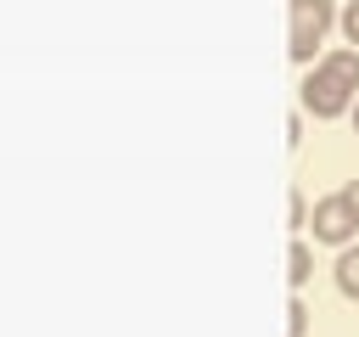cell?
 <instances>
[{"mask_svg":"<svg viewBox=\"0 0 359 337\" xmlns=\"http://www.w3.org/2000/svg\"><path fill=\"white\" fill-rule=\"evenodd\" d=\"M348 118H353V135H359V101H353V112H348Z\"/></svg>","mask_w":359,"mask_h":337,"instance_id":"7c38bea8","label":"cell"},{"mask_svg":"<svg viewBox=\"0 0 359 337\" xmlns=\"http://www.w3.org/2000/svg\"><path fill=\"white\" fill-rule=\"evenodd\" d=\"M286 331H292V337H309V303H303V298L286 303Z\"/></svg>","mask_w":359,"mask_h":337,"instance_id":"9c48e42d","label":"cell"},{"mask_svg":"<svg viewBox=\"0 0 359 337\" xmlns=\"http://www.w3.org/2000/svg\"><path fill=\"white\" fill-rule=\"evenodd\" d=\"M297 140H303V118L292 112V118H286V146H297Z\"/></svg>","mask_w":359,"mask_h":337,"instance_id":"30bf717a","label":"cell"},{"mask_svg":"<svg viewBox=\"0 0 359 337\" xmlns=\"http://www.w3.org/2000/svg\"><path fill=\"white\" fill-rule=\"evenodd\" d=\"M309 230H314V242H325V247H348L353 230H359V219H353V208H348L342 191H337V197H320V202H314Z\"/></svg>","mask_w":359,"mask_h":337,"instance_id":"3957f363","label":"cell"},{"mask_svg":"<svg viewBox=\"0 0 359 337\" xmlns=\"http://www.w3.org/2000/svg\"><path fill=\"white\" fill-rule=\"evenodd\" d=\"M342 202H348V208H353V219H359V180H348V185H342Z\"/></svg>","mask_w":359,"mask_h":337,"instance_id":"8fae6325","label":"cell"},{"mask_svg":"<svg viewBox=\"0 0 359 337\" xmlns=\"http://www.w3.org/2000/svg\"><path fill=\"white\" fill-rule=\"evenodd\" d=\"M320 62H325V67H331L342 84H353V90H359V51H353V45H342V51H325Z\"/></svg>","mask_w":359,"mask_h":337,"instance_id":"8992f818","label":"cell"},{"mask_svg":"<svg viewBox=\"0 0 359 337\" xmlns=\"http://www.w3.org/2000/svg\"><path fill=\"white\" fill-rule=\"evenodd\" d=\"M286 225H292V230H303V225H309V197H303L297 185L286 191Z\"/></svg>","mask_w":359,"mask_h":337,"instance_id":"52a82bcc","label":"cell"},{"mask_svg":"<svg viewBox=\"0 0 359 337\" xmlns=\"http://www.w3.org/2000/svg\"><path fill=\"white\" fill-rule=\"evenodd\" d=\"M337 28H342V39L359 51V0H348V6L337 11Z\"/></svg>","mask_w":359,"mask_h":337,"instance_id":"ba28073f","label":"cell"},{"mask_svg":"<svg viewBox=\"0 0 359 337\" xmlns=\"http://www.w3.org/2000/svg\"><path fill=\"white\" fill-rule=\"evenodd\" d=\"M286 6H292L286 51H292V62L314 67V51L325 45V34H331V22H337V6H331V0H286Z\"/></svg>","mask_w":359,"mask_h":337,"instance_id":"6da1fadb","label":"cell"},{"mask_svg":"<svg viewBox=\"0 0 359 337\" xmlns=\"http://www.w3.org/2000/svg\"><path fill=\"white\" fill-rule=\"evenodd\" d=\"M309 275H314V253H309V242L297 236V242L286 247V281H292V286H309Z\"/></svg>","mask_w":359,"mask_h":337,"instance_id":"5b68a950","label":"cell"},{"mask_svg":"<svg viewBox=\"0 0 359 337\" xmlns=\"http://www.w3.org/2000/svg\"><path fill=\"white\" fill-rule=\"evenodd\" d=\"M331 275H337V292L359 303V242H348V247L337 253V270H331Z\"/></svg>","mask_w":359,"mask_h":337,"instance_id":"277c9868","label":"cell"},{"mask_svg":"<svg viewBox=\"0 0 359 337\" xmlns=\"http://www.w3.org/2000/svg\"><path fill=\"white\" fill-rule=\"evenodd\" d=\"M353 101H359V90L342 84L325 62H314V67L303 73V84H297V107L314 112V118H342V112H353Z\"/></svg>","mask_w":359,"mask_h":337,"instance_id":"7a4b0ae2","label":"cell"}]
</instances>
